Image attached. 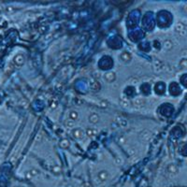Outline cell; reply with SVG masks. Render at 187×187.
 <instances>
[{
  "mask_svg": "<svg viewBox=\"0 0 187 187\" xmlns=\"http://www.w3.org/2000/svg\"><path fill=\"white\" fill-rule=\"evenodd\" d=\"M182 82L185 85V86L187 87V75L183 76V79H182Z\"/></svg>",
  "mask_w": 187,
  "mask_h": 187,
  "instance_id": "3957f363",
  "label": "cell"
},
{
  "mask_svg": "<svg viewBox=\"0 0 187 187\" xmlns=\"http://www.w3.org/2000/svg\"><path fill=\"white\" fill-rule=\"evenodd\" d=\"M170 92H171L172 95L177 96L181 93V89H180V87L178 86L177 83H172L171 84V86H170Z\"/></svg>",
  "mask_w": 187,
  "mask_h": 187,
  "instance_id": "6da1fadb",
  "label": "cell"
},
{
  "mask_svg": "<svg viewBox=\"0 0 187 187\" xmlns=\"http://www.w3.org/2000/svg\"><path fill=\"white\" fill-rule=\"evenodd\" d=\"M182 153H183V154L187 155V144H185V145L183 146V148H182Z\"/></svg>",
  "mask_w": 187,
  "mask_h": 187,
  "instance_id": "7a4b0ae2",
  "label": "cell"
}]
</instances>
